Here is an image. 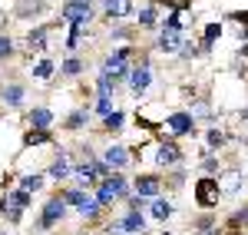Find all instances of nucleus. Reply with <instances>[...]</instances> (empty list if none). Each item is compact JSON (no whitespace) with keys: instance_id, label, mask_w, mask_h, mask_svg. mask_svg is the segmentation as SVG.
<instances>
[{"instance_id":"1","label":"nucleus","mask_w":248,"mask_h":235,"mask_svg":"<svg viewBox=\"0 0 248 235\" xmlns=\"http://www.w3.org/2000/svg\"><path fill=\"white\" fill-rule=\"evenodd\" d=\"M73 176H77V189H96L103 179L109 176V169L103 166V159H86L83 166H77L73 169Z\"/></svg>"},{"instance_id":"2","label":"nucleus","mask_w":248,"mask_h":235,"mask_svg":"<svg viewBox=\"0 0 248 235\" xmlns=\"http://www.w3.org/2000/svg\"><path fill=\"white\" fill-rule=\"evenodd\" d=\"M60 199H63L66 205L79 209L86 219H96V216H99V202H96V199H90L83 189H66V192H60Z\"/></svg>"},{"instance_id":"3","label":"nucleus","mask_w":248,"mask_h":235,"mask_svg":"<svg viewBox=\"0 0 248 235\" xmlns=\"http://www.w3.org/2000/svg\"><path fill=\"white\" fill-rule=\"evenodd\" d=\"M63 20H70L73 27L90 23V20H93V7H90V0H70V3L63 7Z\"/></svg>"},{"instance_id":"4","label":"nucleus","mask_w":248,"mask_h":235,"mask_svg":"<svg viewBox=\"0 0 248 235\" xmlns=\"http://www.w3.org/2000/svg\"><path fill=\"white\" fill-rule=\"evenodd\" d=\"M63 216H66V202L60 196H53L43 205V212H40V225H43V229H53L57 222H63Z\"/></svg>"},{"instance_id":"5","label":"nucleus","mask_w":248,"mask_h":235,"mask_svg":"<svg viewBox=\"0 0 248 235\" xmlns=\"http://www.w3.org/2000/svg\"><path fill=\"white\" fill-rule=\"evenodd\" d=\"M195 202H199L202 209H212V205L218 202V182H215V179H202V182L195 186Z\"/></svg>"},{"instance_id":"6","label":"nucleus","mask_w":248,"mask_h":235,"mask_svg":"<svg viewBox=\"0 0 248 235\" xmlns=\"http://www.w3.org/2000/svg\"><path fill=\"white\" fill-rule=\"evenodd\" d=\"M166 129H169L172 136H186V133L195 129V119H192V113H172L166 119Z\"/></svg>"},{"instance_id":"7","label":"nucleus","mask_w":248,"mask_h":235,"mask_svg":"<svg viewBox=\"0 0 248 235\" xmlns=\"http://www.w3.org/2000/svg\"><path fill=\"white\" fill-rule=\"evenodd\" d=\"M149 83H153V70H149V63H139L136 70H129V86H133L136 93H146Z\"/></svg>"},{"instance_id":"8","label":"nucleus","mask_w":248,"mask_h":235,"mask_svg":"<svg viewBox=\"0 0 248 235\" xmlns=\"http://www.w3.org/2000/svg\"><path fill=\"white\" fill-rule=\"evenodd\" d=\"M103 166L113 172V169H126L129 166V153L123 149V146H109L106 153H103Z\"/></svg>"},{"instance_id":"9","label":"nucleus","mask_w":248,"mask_h":235,"mask_svg":"<svg viewBox=\"0 0 248 235\" xmlns=\"http://www.w3.org/2000/svg\"><path fill=\"white\" fill-rule=\"evenodd\" d=\"M155 162H159L162 169H172V166H179V162H182V153H179V146H175V142H162V146H159V153H155Z\"/></svg>"},{"instance_id":"10","label":"nucleus","mask_w":248,"mask_h":235,"mask_svg":"<svg viewBox=\"0 0 248 235\" xmlns=\"http://www.w3.org/2000/svg\"><path fill=\"white\" fill-rule=\"evenodd\" d=\"M136 196L139 199H159V176H139L136 179Z\"/></svg>"},{"instance_id":"11","label":"nucleus","mask_w":248,"mask_h":235,"mask_svg":"<svg viewBox=\"0 0 248 235\" xmlns=\"http://www.w3.org/2000/svg\"><path fill=\"white\" fill-rule=\"evenodd\" d=\"M103 182H106V189H109L116 199H129V182L119 176V172H109V176L103 179Z\"/></svg>"},{"instance_id":"12","label":"nucleus","mask_w":248,"mask_h":235,"mask_svg":"<svg viewBox=\"0 0 248 235\" xmlns=\"http://www.w3.org/2000/svg\"><path fill=\"white\" fill-rule=\"evenodd\" d=\"M30 126H33V129H46V133H50V126H53V113H50L46 106H37V110L30 113Z\"/></svg>"},{"instance_id":"13","label":"nucleus","mask_w":248,"mask_h":235,"mask_svg":"<svg viewBox=\"0 0 248 235\" xmlns=\"http://www.w3.org/2000/svg\"><path fill=\"white\" fill-rule=\"evenodd\" d=\"M119 229H123V232H129V235H139L142 229H146V219H142V212H129V216L119 222Z\"/></svg>"},{"instance_id":"14","label":"nucleus","mask_w":248,"mask_h":235,"mask_svg":"<svg viewBox=\"0 0 248 235\" xmlns=\"http://www.w3.org/2000/svg\"><path fill=\"white\" fill-rule=\"evenodd\" d=\"M159 50H162V53H175V50H182V37L172 33V30H162V37H159Z\"/></svg>"},{"instance_id":"15","label":"nucleus","mask_w":248,"mask_h":235,"mask_svg":"<svg viewBox=\"0 0 248 235\" xmlns=\"http://www.w3.org/2000/svg\"><path fill=\"white\" fill-rule=\"evenodd\" d=\"M3 103H7V106H20V103H23V86H20V83H7V86H3Z\"/></svg>"},{"instance_id":"16","label":"nucleus","mask_w":248,"mask_h":235,"mask_svg":"<svg viewBox=\"0 0 248 235\" xmlns=\"http://www.w3.org/2000/svg\"><path fill=\"white\" fill-rule=\"evenodd\" d=\"M70 172H73V166H70V159H66V156H60L57 162L50 166V179H57V182H63Z\"/></svg>"},{"instance_id":"17","label":"nucleus","mask_w":248,"mask_h":235,"mask_svg":"<svg viewBox=\"0 0 248 235\" xmlns=\"http://www.w3.org/2000/svg\"><path fill=\"white\" fill-rule=\"evenodd\" d=\"M20 189H23L27 196L40 192V189H43V176H37V172H33V176H23V179H20Z\"/></svg>"},{"instance_id":"18","label":"nucleus","mask_w":248,"mask_h":235,"mask_svg":"<svg viewBox=\"0 0 248 235\" xmlns=\"http://www.w3.org/2000/svg\"><path fill=\"white\" fill-rule=\"evenodd\" d=\"M96 90H99V96H113V90H116V79L103 70L99 73V79H96Z\"/></svg>"},{"instance_id":"19","label":"nucleus","mask_w":248,"mask_h":235,"mask_svg":"<svg viewBox=\"0 0 248 235\" xmlns=\"http://www.w3.org/2000/svg\"><path fill=\"white\" fill-rule=\"evenodd\" d=\"M238 182H242V172H229V176L222 179V189H218V192H225V196H235V192H238Z\"/></svg>"},{"instance_id":"20","label":"nucleus","mask_w":248,"mask_h":235,"mask_svg":"<svg viewBox=\"0 0 248 235\" xmlns=\"http://www.w3.org/2000/svg\"><path fill=\"white\" fill-rule=\"evenodd\" d=\"M172 216V202L169 199H155L153 202V219H169Z\"/></svg>"},{"instance_id":"21","label":"nucleus","mask_w":248,"mask_h":235,"mask_svg":"<svg viewBox=\"0 0 248 235\" xmlns=\"http://www.w3.org/2000/svg\"><path fill=\"white\" fill-rule=\"evenodd\" d=\"M86 123H90V110H77V113L70 116V123H66V126H70V129H83Z\"/></svg>"},{"instance_id":"22","label":"nucleus","mask_w":248,"mask_h":235,"mask_svg":"<svg viewBox=\"0 0 248 235\" xmlns=\"http://www.w3.org/2000/svg\"><path fill=\"white\" fill-rule=\"evenodd\" d=\"M30 47H33L37 53H43V47H46V30H43V27H37V30L30 33Z\"/></svg>"},{"instance_id":"23","label":"nucleus","mask_w":248,"mask_h":235,"mask_svg":"<svg viewBox=\"0 0 248 235\" xmlns=\"http://www.w3.org/2000/svg\"><path fill=\"white\" fill-rule=\"evenodd\" d=\"M46 139H50L46 129H30V133L23 136V142H27V146H37V142H46Z\"/></svg>"},{"instance_id":"24","label":"nucleus","mask_w":248,"mask_h":235,"mask_svg":"<svg viewBox=\"0 0 248 235\" xmlns=\"http://www.w3.org/2000/svg\"><path fill=\"white\" fill-rule=\"evenodd\" d=\"M106 10L116 14V17H123V14H129V3L126 0H106Z\"/></svg>"},{"instance_id":"25","label":"nucleus","mask_w":248,"mask_h":235,"mask_svg":"<svg viewBox=\"0 0 248 235\" xmlns=\"http://www.w3.org/2000/svg\"><path fill=\"white\" fill-rule=\"evenodd\" d=\"M139 27H155V10L153 7H142V10H139Z\"/></svg>"},{"instance_id":"26","label":"nucleus","mask_w":248,"mask_h":235,"mask_svg":"<svg viewBox=\"0 0 248 235\" xmlns=\"http://www.w3.org/2000/svg\"><path fill=\"white\" fill-rule=\"evenodd\" d=\"M79 70H83V63H79V60H66V63L60 66V73H63V77H77Z\"/></svg>"},{"instance_id":"27","label":"nucleus","mask_w":248,"mask_h":235,"mask_svg":"<svg viewBox=\"0 0 248 235\" xmlns=\"http://www.w3.org/2000/svg\"><path fill=\"white\" fill-rule=\"evenodd\" d=\"M96 113H99V116H109V113H113V96H99L96 99Z\"/></svg>"},{"instance_id":"28","label":"nucleus","mask_w":248,"mask_h":235,"mask_svg":"<svg viewBox=\"0 0 248 235\" xmlns=\"http://www.w3.org/2000/svg\"><path fill=\"white\" fill-rule=\"evenodd\" d=\"M50 73H53V63H50V60L37 63V70H33V77H37V79H50Z\"/></svg>"},{"instance_id":"29","label":"nucleus","mask_w":248,"mask_h":235,"mask_svg":"<svg viewBox=\"0 0 248 235\" xmlns=\"http://www.w3.org/2000/svg\"><path fill=\"white\" fill-rule=\"evenodd\" d=\"M218 33H222V27H218V23H209V30H205V37H202V47L209 50V47H212V40L218 37Z\"/></svg>"},{"instance_id":"30","label":"nucleus","mask_w":248,"mask_h":235,"mask_svg":"<svg viewBox=\"0 0 248 235\" xmlns=\"http://www.w3.org/2000/svg\"><path fill=\"white\" fill-rule=\"evenodd\" d=\"M129 60V47H123V50H113V57L106 60V66H113V63H126Z\"/></svg>"},{"instance_id":"31","label":"nucleus","mask_w":248,"mask_h":235,"mask_svg":"<svg viewBox=\"0 0 248 235\" xmlns=\"http://www.w3.org/2000/svg\"><path fill=\"white\" fill-rule=\"evenodd\" d=\"M103 119H106V129H109V133H116V129L123 126V113H109V116H103Z\"/></svg>"},{"instance_id":"32","label":"nucleus","mask_w":248,"mask_h":235,"mask_svg":"<svg viewBox=\"0 0 248 235\" xmlns=\"http://www.w3.org/2000/svg\"><path fill=\"white\" fill-rule=\"evenodd\" d=\"M10 53H14V40H10V37H0V60L10 57Z\"/></svg>"},{"instance_id":"33","label":"nucleus","mask_w":248,"mask_h":235,"mask_svg":"<svg viewBox=\"0 0 248 235\" xmlns=\"http://www.w3.org/2000/svg\"><path fill=\"white\" fill-rule=\"evenodd\" d=\"M222 142H225V136H222L218 129H212L209 133V146H222Z\"/></svg>"},{"instance_id":"34","label":"nucleus","mask_w":248,"mask_h":235,"mask_svg":"<svg viewBox=\"0 0 248 235\" xmlns=\"http://www.w3.org/2000/svg\"><path fill=\"white\" fill-rule=\"evenodd\" d=\"M166 235H169V232H166Z\"/></svg>"}]
</instances>
